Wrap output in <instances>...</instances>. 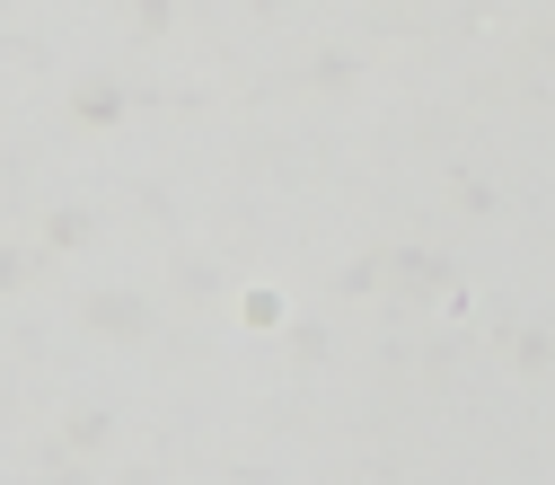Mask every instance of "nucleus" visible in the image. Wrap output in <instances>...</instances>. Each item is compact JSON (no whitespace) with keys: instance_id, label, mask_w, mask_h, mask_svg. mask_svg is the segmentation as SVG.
<instances>
[]
</instances>
